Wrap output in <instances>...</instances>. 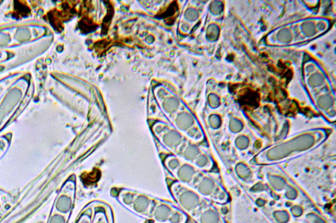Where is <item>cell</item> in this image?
<instances>
[{"mask_svg":"<svg viewBox=\"0 0 336 223\" xmlns=\"http://www.w3.org/2000/svg\"><path fill=\"white\" fill-rule=\"evenodd\" d=\"M313 138L309 135H305L296 139L287 144L280 145L272 149L267 154L269 160H277L288 156L294 151H301L309 148L313 144Z\"/></svg>","mask_w":336,"mask_h":223,"instance_id":"1","label":"cell"},{"mask_svg":"<svg viewBox=\"0 0 336 223\" xmlns=\"http://www.w3.org/2000/svg\"><path fill=\"white\" fill-rule=\"evenodd\" d=\"M69 190L68 185L63 187L55 198L52 211L67 216L70 214L73 209V199Z\"/></svg>","mask_w":336,"mask_h":223,"instance_id":"2","label":"cell"},{"mask_svg":"<svg viewBox=\"0 0 336 223\" xmlns=\"http://www.w3.org/2000/svg\"><path fill=\"white\" fill-rule=\"evenodd\" d=\"M179 202L183 208L186 210H190L197 206L199 203V198L198 195L192 191H186L179 197Z\"/></svg>","mask_w":336,"mask_h":223,"instance_id":"3","label":"cell"},{"mask_svg":"<svg viewBox=\"0 0 336 223\" xmlns=\"http://www.w3.org/2000/svg\"><path fill=\"white\" fill-rule=\"evenodd\" d=\"M172 214V208L168 205L161 204L158 205L155 209L153 217L156 222L164 223L168 221V219Z\"/></svg>","mask_w":336,"mask_h":223,"instance_id":"4","label":"cell"},{"mask_svg":"<svg viewBox=\"0 0 336 223\" xmlns=\"http://www.w3.org/2000/svg\"><path fill=\"white\" fill-rule=\"evenodd\" d=\"M150 206V200L144 195H139L133 203V208L139 214H144Z\"/></svg>","mask_w":336,"mask_h":223,"instance_id":"5","label":"cell"},{"mask_svg":"<svg viewBox=\"0 0 336 223\" xmlns=\"http://www.w3.org/2000/svg\"><path fill=\"white\" fill-rule=\"evenodd\" d=\"M195 171L189 164H184L178 170V176L183 182H189L193 177Z\"/></svg>","mask_w":336,"mask_h":223,"instance_id":"6","label":"cell"},{"mask_svg":"<svg viewBox=\"0 0 336 223\" xmlns=\"http://www.w3.org/2000/svg\"><path fill=\"white\" fill-rule=\"evenodd\" d=\"M193 123V119L187 113H181L176 119V124L179 128L182 130H186L189 128Z\"/></svg>","mask_w":336,"mask_h":223,"instance_id":"7","label":"cell"},{"mask_svg":"<svg viewBox=\"0 0 336 223\" xmlns=\"http://www.w3.org/2000/svg\"><path fill=\"white\" fill-rule=\"evenodd\" d=\"M182 137L176 131H170L164 136V141L169 147H176L180 144Z\"/></svg>","mask_w":336,"mask_h":223,"instance_id":"8","label":"cell"},{"mask_svg":"<svg viewBox=\"0 0 336 223\" xmlns=\"http://www.w3.org/2000/svg\"><path fill=\"white\" fill-rule=\"evenodd\" d=\"M214 188V183L211 179L204 178L200 182L198 190L202 194H210L212 192L213 189Z\"/></svg>","mask_w":336,"mask_h":223,"instance_id":"9","label":"cell"},{"mask_svg":"<svg viewBox=\"0 0 336 223\" xmlns=\"http://www.w3.org/2000/svg\"><path fill=\"white\" fill-rule=\"evenodd\" d=\"M268 180H269L270 185H271L272 188L276 189V190H282L286 186L285 181L280 177L269 175V176H268Z\"/></svg>","mask_w":336,"mask_h":223,"instance_id":"10","label":"cell"},{"mask_svg":"<svg viewBox=\"0 0 336 223\" xmlns=\"http://www.w3.org/2000/svg\"><path fill=\"white\" fill-rule=\"evenodd\" d=\"M67 216L51 211L47 223H67Z\"/></svg>","mask_w":336,"mask_h":223,"instance_id":"11","label":"cell"},{"mask_svg":"<svg viewBox=\"0 0 336 223\" xmlns=\"http://www.w3.org/2000/svg\"><path fill=\"white\" fill-rule=\"evenodd\" d=\"M11 137L10 135H5L3 138L0 139V160L6 154L9 148Z\"/></svg>","mask_w":336,"mask_h":223,"instance_id":"12","label":"cell"},{"mask_svg":"<svg viewBox=\"0 0 336 223\" xmlns=\"http://www.w3.org/2000/svg\"><path fill=\"white\" fill-rule=\"evenodd\" d=\"M179 105L178 101L174 98L166 99L163 103V107L165 110L168 113H173L178 109Z\"/></svg>","mask_w":336,"mask_h":223,"instance_id":"13","label":"cell"},{"mask_svg":"<svg viewBox=\"0 0 336 223\" xmlns=\"http://www.w3.org/2000/svg\"><path fill=\"white\" fill-rule=\"evenodd\" d=\"M236 171L240 178L242 179H247L251 175L250 169L246 165L240 163L236 167Z\"/></svg>","mask_w":336,"mask_h":223,"instance_id":"14","label":"cell"},{"mask_svg":"<svg viewBox=\"0 0 336 223\" xmlns=\"http://www.w3.org/2000/svg\"><path fill=\"white\" fill-rule=\"evenodd\" d=\"M199 153V150L196 146L194 145H190L188 147L187 150L185 151L184 157L187 159V160H193L194 158H196V156Z\"/></svg>","mask_w":336,"mask_h":223,"instance_id":"15","label":"cell"},{"mask_svg":"<svg viewBox=\"0 0 336 223\" xmlns=\"http://www.w3.org/2000/svg\"><path fill=\"white\" fill-rule=\"evenodd\" d=\"M201 221L202 223H216L217 217L212 212L206 213L203 215Z\"/></svg>","mask_w":336,"mask_h":223,"instance_id":"16","label":"cell"},{"mask_svg":"<svg viewBox=\"0 0 336 223\" xmlns=\"http://www.w3.org/2000/svg\"><path fill=\"white\" fill-rule=\"evenodd\" d=\"M182 216L180 213L178 212H172L170 218L168 219V222L170 223H180L182 222Z\"/></svg>","mask_w":336,"mask_h":223,"instance_id":"17","label":"cell"},{"mask_svg":"<svg viewBox=\"0 0 336 223\" xmlns=\"http://www.w3.org/2000/svg\"><path fill=\"white\" fill-rule=\"evenodd\" d=\"M134 200V195L130 192L126 193L122 197L123 202H124L125 204L128 205V206L133 204Z\"/></svg>","mask_w":336,"mask_h":223,"instance_id":"18","label":"cell"},{"mask_svg":"<svg viewBox=\"0 0 336 223\" xmlns=\"http://www.w3.org/2000/svg\"><path fill=\"white\" fill-rule=\"evenodd\" d=\"M248 139L244 137H240L236 140V145L240 149H245L248 146Z\"/></svg>","mask_w":336,"mask_h":223,"instance_id":"19","label":"cell"},{"mask_svg":"<svg viewBox=\"0 0 336 223\" xmlns=\"http://www.w3.org/2000/svg\"><path fill=\"white\" fill-rule=\"evenodd\" d=\"M180 162L178 159L176 158L171 159V160H169L168 163V168L172 170H176V169L178 168L179 166H180Z\"/></svg>","mask_w":336,"mask_h":223,"instance_id":"20","label":"cell"},{"mask_svg":"<svg viewBox=\"0 0 336 223\" xmlns=\"http://www.w3.org/2000/svg\"><path fill=\"white\" fill-rule=\"evenodd\" d=\"M208 162V158H207V157L205 156V155H201V156H200L199 158L197 159V160H196V163L198 166L203 167L205 165H206Z\"/></svg>","mask_w":336,"mask_h":223,"instance_id":"21","label":"cell"},{"mask_svg":"<svg viewBox=\"0 0 336 223\" xmlns=\"http://www.w3.org/2000/svg\"><path fill=\"white\" fill-rule=\"evenodd\" d=\"M230 127H231L232 130L238 132V131L240 130V129L242 128V125L238 121L232 120L231 123H230Z\"/></svg>","mask_w":336,"mask_h":223,"instance_id":"22","label":"cell"},{"mask_svg":"<svg viewBox=\"0 0 336 223\" xmlns=\"http://www.w3.org/2000/svg\"><path fill=\"white\" fill-rule=\"evenodd\" d=\"M286 194L288 198L294 199L297 196V192H296V190H294L293 188H292V187H289Z\"/></svg>","mask_w":336,"mask_h":223,"instance_id":"23","label":"cell"},{"mask_svg":"<svg viewBox=\"0 0 336 223\" xmlns=\"http://www.w3.org/2000/svg\"><path fill=\"white\" fill-rule=\"evenodd\" d=\"M276 217L277 218L278 220L280 221V222H286L288 220V216L286 213H277L276 214Z\"/></svg>","mask_w":336,"mask_h":223,"instance_id":"24","label":"cell"},{"mask_svg":"<svg viewBox=\"0 0 336 223\" xmlns=\"http://www.w3.org/2000/svg\"><path fill=\"white\" fill-rule=\"evenodd\" d=\"M210 122L212 126L214 127H218L220 124V119L216 116H213L211 117Z\"/></svg>","mask_w":336,"mask_h":223,"instance_id":"25","label":"cell"},{"mask_svg":"<svg viewBox=\"0 0 336 223\" xmlns=\"http://www.w3.org/2000/svg\"><path fill=\"white\" fill-rule=\"evenodd\" d=\"M264 186L261 183H257L252 187V190L253 191H261L263 190Z\"/></svg>","mask_w":336,"mask_h":223,"instance_id":"26","label":"cell"},{"mask_svg":"<svg viewBox=\"0 0 336 223\" xmlns=\"http://www.w3.org/2000/svg\"><path fill=\"white\" fill-rule=\"evenodd\" d=\"M293 212L294 214L300 215L301 213V209L299 207H295V208H293Z\"/></svg>","mask_w":336,"mask_h":223,"instance_id":"27","label":"cell"},{"mask_svg":"<svg viewBox=\"0 0 336 223\" xmlns=\"http://www.w3.org/2000/svg\"><path fill=\"white\" fill-rule=\"evenodd\" d=\"M78 223H89V222H88V221H87L86 220H84V219H83V220L79 221Z\"/></svg>","mask_w":336,"mask_h":223,"instance_id":"28","label":"cell"},{"mask_svg":"<svg viewBox=\"0 0 336 223\" xmlns=\"http://www.w3.org/2000/svg\"><path fill=\"white\" fill-rule=\"evenodd\" d=\"M105 223V222H104V220H103L102 218H100V219H99V220L98 221H97V222L96 223Z\"/></svg>","mask_w":336,"mask_h":223,"instance_id":"29","label":"cell"}]
</instances>
